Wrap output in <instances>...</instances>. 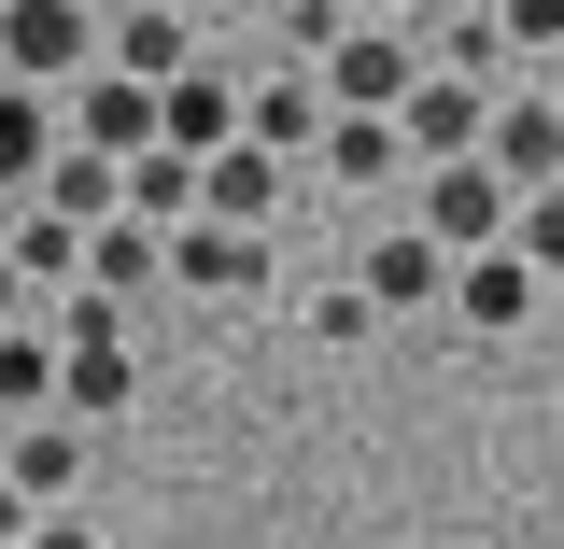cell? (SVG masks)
<instances>
[{"mask_svg":"<svg viewBox=\"0 0 564 549\" xmlns=\"http://www.w3.org/2000/svg\"><path fill=\"white\" fill-rule=\"evenodd\" d=\"M128 226H155V240H170V226H198V155H170V141L128 155Z\"/></svg>","mask_w":564,"mask_h":549,"instance_id":"cell-18","label":"cell"},{"mask_svg":"<svg viewBox=\"0 0 564 549\" xmlns=\"http://www.w3.org/2000/svg\"><path fill=\"white\" fill-rule=\"evenodd\" d=\"M85 282H99V296H141V282H170V240L113 211V226H85Z\"/></svg>","mask_w":564,"mask_h":549,"instance_id":"cell-19","label":"cell"},{"mask_svg":"<svg viewBox=\"0 0 564 549\" xmlns=\"http://www.w3.org/2000/svg\"><path fill=\"white\" fill-rule=\"evenodd\" d=\"M0 409H14V422L57 409V339H43V310H29V325H0Z\"/></svg>","mask_w":564,"mask_h":549,"instance_id":"cell-21","label":"cell"},{"mask_svg":"<svg viewBox=\"0 0 564 549\" xmlns=\"http://www.w3.org/2000/svg\"><path fill=\"white\" fill-rule=\"evenodd\" d=\"M85 14H128V0H85Z\"/></svg>","mask_w":564,"mask_h":549,"instance_id":"cell-31","label":"cell"},{"mask_svg":"<svg viewBox=\"0 0 564 549\" xmlns=\"http://www.w3.org/2000/svg\"><path fill=\"white\" fill-rule=\"evenodd\" d=\"M85 70H99V14H85V0H0V85L70 99Z\"/></svg>","mask_w":564,"mask_h":549,"instance_id":"cell-1","label":"cell"},{"mask_svg":"<svg viewBox=\"0 0 564 549\" xmlns=\"http://www.w3.org/2000/svg\"><path fill=\"white\" fill-rule=\"evenodd\" d=\"M508 169H494V155H452V169H423V240H437V254H494V240H508Z\"/></svg>","mask_w":564,"mask_h":549,"instance_id":"cell-2","label":"cell"},{"mask_svg":"<svg viewBox=\"0 0 564 549\" xmlns=\"http://www.w3.org/2000/svg\"><path fill=\"white\" fill-rule=\"evenodd\" d=\"M339 14H352V29H395V14H410V0H339Z\"/></svg>","mask_w":564,"mask_h":549,"instance_id":"cell-28","label":"cell"},{"mask_svg":"<svg viewBox=\"0 0 564 549\" xmlns=\"http://www.w3.org/2000/svg\"><path fill=\"white\" fill-rule=\"evenodd\" d=\"M57 128L85 141V155H155L170 113H155V85H128V70H85V85L57 99Z\"/></svg>","mask_w":564,"mask_h":549,"instance_id":"cell-3","label":"cell"},{"mask_svg":"<svg viewBox=\"0 0 564 549\" xmlns=\"http://www.w3.org/2000/svg\"><path fill=\"white\" fill-rule=\"evenodd\" d=\"M29 521H43V507H29V493L0 480V549H29Z\"/></svg>","mask_w":564,"mask_h":549,"instance_id":"cell-27","label":"cell"},{"mask_svg":"<svg viewBox=\"0 0 564 549\" xmlns=\"http://www.w3.org/2000/svg\"><path fill=\"white\" fill-rule=\"evenodd\" d=\"M0 480H14L43 521H57V493L85 480V422H70V409H29V422H14V451H0Z\"/></svg>","mask_w":564,"mask_h":549,"instance_id":"cell-10","label":"cell"},{"mask_svg":"<svg viewBox=\"0 0 564 549\" xmlns=\"http://www.w3.org/2000/svg\"><path fill=\"white\" fill-rule=\"evenodd\" d=\"M311 155H325L339 184H395V155H410V141H395V113H325V141H311Z\"/></svg>","mask_w":564,"mask_h":549,"instance_id":"cell-20","label":"cell"},{"mask_svg":"<svg viewBox=\"0 0 564 549\" xmlns=\"http://www.w3.org/2000/svg\"><path fill=\"white\" fill-rule=\"evenodd\" d=\"M339 29H352L339 0H282V70H296V57H325V43H339Z\"/></svg>","mask_w":564,"mask_h":549,"instance_id":"cell-24","label":"cell"},{"mask_svg":"<svg viewBox=\"0 0 564 549\" xmlns=\"http://www.w3.org/2000/svg\"><path fill=\"white\" fill-rule=\"evenodd\" d=\"M494 128V85H466V70H423L410 99H395V141H410L423 169H452V155H480Z\"/></svg>","mask_w":564,"mask_h":549,"instance_id":"cell-4","label":"cell"},{"mask_svg":"<svg viewBox=\"0 0 564 549\" xmlns=\"http://www.w3.org/2000/svg\"><path fill=\"white\" fill-rule=\"evenodd\" d=\"M551 113H564V85H551Z\"/></svg>","mask_w":564,"mask_h":549,"instance_id":"cell-32","label":"cell"},{"mask_svg":"<svg viewBox=\"0 0 564 549\" xmlns=\"http://www.w3.org/2000/svg\"><path fill=\"white\" fill-rule=\"evenodd\" d=\"M155 113H170V155H226V141H240V85H226V70H170Z\"/></svg>","mask_w":564,"mask_h":549,"instance_id":"cell-12","label":"cell"},{"mask_svg":"<svg viewBox=\"0 0 564 549\" xmlns=\"http://www.w3.org/2000/svg\"><path fill=\"white\" fill-rule=\"evenodd\" d=\"M410 85H423V57L395 29H339V43H325V113H395Z\"/></svg>","mask_w":564,"mask_h":549,"instance_id":"cell-6","label":"cell"},{"mask_svg":"<svg viewBox=\"0 0 564 549\" xmlns=\"http://www.w3.org/2000/svg\"><path fill=\"white\" fill-rule=\"evenodd\" d=\"M452 310H466L480 339H522V325H551V268H522V254L494 240V254H466V268H452Z\"/></svg>","mask_w":564,"mask_h":549,"instance_id":"cell-5","label":"cell"},{"mask_svg":"<svg viewBox=\"0 0 564 549\" xmlns=\"http://www.w3.org/2000/svg\"><path fill=\"white\" fill-rule=\"evenodd\" d=\"M29 310H43V296H29V268H14V254H0V325H29Z\"/></svg>","mask_w":564,"mask_h":549,"instance_id":"cell-26","label":"cell"},{"mask_svg":"<svg viewBox=\"0 0 564 549\" xmlns=\"http://www.w3.org/2000/svg\"><path fill=\"white\" fill-rule=\"evenodd\" d=\"M494 29L508 43H564V0H494Z\"/></svg>","mask_w":564,"mask_h":549,"instance_id":"cell-25","label":"cell"},{"mask_svg":"<svg viewBox=\"0 0 564 549\" xmlns=\"http://www.w3.org/2000/svg\"><path fill=\"white\" fill-rule=\"evenodd\" d=\"M29 549H99V536H70V521H29Z\"/></svg>","mask_w":564,"mask_h":549,"instance_id":"cell-29","label":"cell"},{"mask_svg":"<svg viewBox=\"0 0 564 549\" xmlns=\"http://www.w3.org/2000/svg\"><path fill=\"white\" fill-rule=\"evenodd\" d=\"M508 254L564 282V184H551V198H522V211H508Z\"/></svg>","mask_w":564,"mask_h":549,"instance_id":"cell-23","label":"cell"},{"mask_svg":"<svg viewBox=\"0 0 564 549\" xmlns=\"http://www.w3.org/2000/svg\"><path fill=\"white\" fill-rule=\"evenodd\" d=\"M240 141H269V155H311V141H325V70H269V85L240 99Z\"/></svg>","mask_w":564,"mask_h":549,"instance_id":"cell-13","label":"cell"},{"mask_svg":"<svg viewBox=\"0 0 564 549\" xmlns=\"http://www.w3.org/2000/svg\"><path fill=\"white\" fill-rule=\"evenodd\" d=\"M0 254H14V268H29V296H70V282H85V226H70V211H14V226H0Z\"/></svg>","mask_w":564,"mask_h":549,"instance_id":"cell-16","label":"cell"},{"mask_svg":"<svg viewBox=\"0 0 564 549\" xmlns=\"http://www.w3.org/2000/svg\"><path fill=\"white\" fill-rule=\"evenodd\" d=\"M198 211H212V226H269V211H282V155H269V141L198 155Z\"/></svg>","mask_w":564,"mask_h":549,"instance_id":"cell-11","label":"cell"},{"mask_svg":"<svg viewBox=\"0 0 564 549\" xmlns=\"http://www.w3.org/2000/svg\"><path fill=\"white\" fill-rule=\"evenodd\" d=\"M452 268H466V254H437L423 226H395V240H367V254H352L367 310H452Z\"/></svg>","mask_w":564,"mask_h":549,"instance_id":"cell-8","label":"cell"},{"mask_svg":"<svg viewBox=\"0 0 564 549\" xmlns=\"http://www.w3.org/2000/svg\"><path fill=\"white\" fill-rule=\"evenodd\" d=\"M57 169V99L43 85H0V198H29Z\"/></svg>","mask_w":564,"mask_h":549,"instance_id":"cell-17","label":"cell"},{"mask_svg":"<svg viewBox=\"0 0 564 549\" xmlns=\"http://www.w3.org/2000/svg\"><path fill=\"white\" fill-rule=\"evenodd\" d=\"M99 70H128V85H170L184 57V29H170V0H128V14H99Z\"/></svg>","mask_w":564,"mask_h":549,"instance_id":"cell-14","label":"cell"},{"mask_svg":"<svg viewBox=\"0 0 564 549\" xmlns=\"http://www.w3.org/2000/svg\"><path fill=\"white\" fill-rule=\"evenodd\" d=\"M128 395H141V366H128V352H57V409H70V422H113Z\"/></svg>","mask_w":564,"mask_h":549,"instance_id":"cell-22","label":"cell"},{"mask_svg":"<svg viewBox=\"0 0 564 549\" xmlns=\"http://www.w3.org/2000/svg\"><path fill=\"white\" fill-rule=\"evenodd\" d=\"M170 282H184V296H254V282H269V226H170Z\"/></svg>","mask_w":564,"mask_h":549,"instance_id":"cell-7","label":"cell"},{"mask_svg":"<svg viewBox=\"0 0 564 549\" xmlns=\"http://www.w3.org/2000/svg\"><path fill=\"white\" fill-rule=\"evenodd\" d=\"M551 339H564V282H551Z\"/></svg>","mask_w":564,"mask_h":549,"instance_id":"cell-30","label":"cell"},{"mask_svg":"<svg viewBox=\"0 0 564 549\" xmlns=\"http://www.w3.org/2000/svg\"><path fill=\"white\" fill-rule=\"evenodd\" d=\"M29 198L70 211V226H113V211H128V155H85V141H57V169H43Z\"/></svg>","mask_w":564,"mask_h":549,"instance_id":"cell-15","label":"cell"},{"mask_svg":"<svg viewBox=\"0 0 564 549\" xmlns=\"http://www.w3.org/2000/svg\"><path fill=\"white\" fill-rule=\"evenodd\" d=\"M480 155L508 169V198H551V184H564V113H551V99H494Z\"/></svg>","mask_w":564,"mask_h":549,"instance_id":"cell-9","label":"cell"}]
</instances>
